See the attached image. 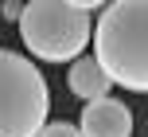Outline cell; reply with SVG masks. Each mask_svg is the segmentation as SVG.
Segmentation results:
<instances>
[{"label":"cell","mask_w":148,"mask_h":137,"mask_svg":"<svg viewBox=\"0 0 148 137\" xmlns=\"http://www.w3.org/2000/svg\"><path fill=\"white\" fill-rule=\"evenodd\" d=\"M23 16V0H4V20H20Z\"/></svg>","instance_id":"52a82bcc"},{"label":"cell","mask_w":148,"mask_h":137,"mask_svg":"<svg viewBox=\"0 0 148 137\" xmlns=\"http://www.w3.org/2000/svg\"><path fill=\"white\" fill-rule=\"evenodd\" d=\"M66 86H70V94H74V98L94 102V98H105V94L113 90V78H109V71H105L97 59H90V55H78V59H70Z\"/></svg>","instance_id":"5b68a950"},{"label":"cell","mask_w":148,"mask_h":137,"mask_svg":"<svg viewBox=\"0 0 148 137\" xmlns=\"http://www.w3.org/2000/svg\"><path fill=\"white\" fill-rule=\"evenodd\" d=\"M66 4H74V8H82V12H94V8H105L109 0H66Z\"/></svg>","instance_id":"ba28073f"},{"label":"cell","mask_w":148,"mask_h":137,"mask_svg":"<svg viewBox=\"0 0 148 137\" xmlns=\"http://www.w3.org/2000/svg\"><path fill=\"white\" fill-rule=\"evenodd\" d=\"M94 59L113 86L148 94V0H109L94 24Z\"/></svg>","instance_id":"6da1fadb"},{"label":"cell","mask_w":148,"mask_h":137,"mask_svg":"<svg viewBox=\"0 0 148 137\" xmlns=\"http://www.w3.org/2000/svg\"><path fill=\"white\" fill-rule=\"evenodd\" d=\"M51 90L43 71L20 51L0 47V137H35L47 122Z\"/></svg>","instance_id":"3957f363"},{"label":"cell","mask_w":148,"mask_h":137,"mask_svg":"<svg viewBox=\"0 0 148 137\" xmlns=\"http://www.w3.org/2000/svg\"><path fill=\"white\" fill-rule=\"evenodd\" d=\"M16 24H20L23 47L39 63H70L94 39L90 12L66 4V0H27Z\"/></svg>","instance_id":"7a4b0ae2"},{"label":"cell","mask_w":148,"mask_h":137,"mask_svg":"<svg viewBox=\"0 0 148 137\" xmlns=\"http://www.w3.org/2000/svg\"><path fill=\"white\" fill-rule=\"evenodd\" d=\"M35 137H86V133H82L74 122H43V129Z\"/></svg>","instance_id":"8992f818"},{"label":"cell","mask_w":148,"mask_h":137,"mask_svg":"<svg viewBox=\"0 0 148 137\" xmlns=\"http://www.w3.org/2000/svg\"><path fill=\"white\" fill-rule=\"evenodd\" d=\"M78 129L86 137H133V110L117 98H94L82 106Z\"/></svg>","instance_id":"277c9868"}]
</instances>
